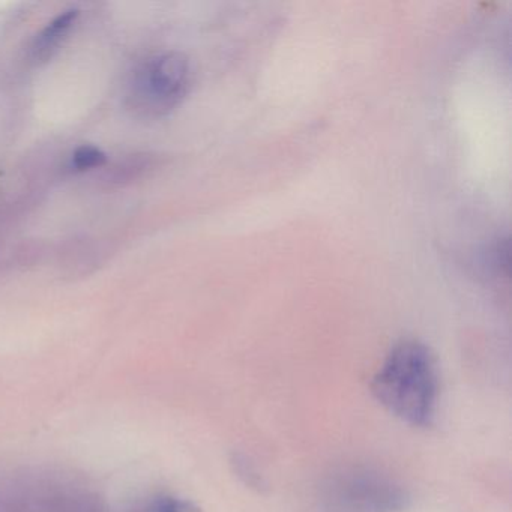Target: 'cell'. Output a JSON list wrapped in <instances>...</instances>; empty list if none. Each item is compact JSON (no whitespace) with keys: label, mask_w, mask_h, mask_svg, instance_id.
Returning <instances> with one entry per match:
<instances>
[{"label":"cell","mask_w":512,"mask_h":512,"mask_svg":"<svg viewBox=\"0 0 512 512\" xmlns=\"http://www.w3.org/2000/svg\"><path fill=\"white\" fill-rule=\"evenodd\" d=\"M374 398L401 421L427 428L436 418L440 376L427 344L403 340L392 347L371 382Z\"/></svg>","instance_id":"cell-1"},{"label":"cell","mask_w":512,"mask_h":512,"mask_svg":"<svg viewBox=\"0 0 512 512\" xmlns=\"http://www.w3.org/2000/svg\"><path fill=\"white\" fill-rule=\"evenodd\" d=\"M323 496L332 512H401L410 505L409 493L403 485L362 467L332 475Z\"/></svg>","instance_id":"cell-2"},{"label":"cell","mask_w":512,"mask_h":512,"mask_svg":"<svg viewBox=\"0 0 512 512\" xmlns=\"http://www.w3.org/2000/svg\"><path fill=\"white\" fill-rule=\"evenodd\" d=\"M191 86V65L179 52L161 53L149 59L134 79L133 95L136 109L149 115H163L175 109Z\"/></svg>","instance_id":"cell-3"},{"label":"cell","mask_w":512,"mask_h":512,"mask_svg":"<svg viewBox=\"0 0 512 512\" xmlns=\"http://www.w3.org/2000/svg\"><path fill=\"white\" fill-rule=\"evenodd\" d=\"M77 17H79V11H65L64 14L56 17V19L38 35L37 41H35L34 44V56L37 61H46L49 56H52L56 47L61 43L62 38L67 35L71 26L76 22Z\"/></svg>","instance_id":"cell-4"},{"label":"cell","mask_w":512,"mask_h":512,"mask_svg":"<svg viewBox=\"0 0 512 512\" xmlns=\"http://www.w3.org/2000/svg\"><path fill=\"white\" fill-rule=\"evenodd\" d=\"M107 161V155L97 146H80L73 154V167L79 172L89 169H97Z\"/></svg>","instance_id":"cell-5"},{"label":"cell","mask_w":512,"mask_h":512,"mask_svg":"<svg viewBox=\"0 0 512 512\" xmlns=\"http://www.w3.org/2000/svg\"><path fill=\"white\" fill-rule=\"evenodd\" d=\"M152 512H202L193 503L176 497H163L157 500L151 508Z\"/></svg>","instance_id":"cell-6"}]
</instances>
